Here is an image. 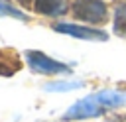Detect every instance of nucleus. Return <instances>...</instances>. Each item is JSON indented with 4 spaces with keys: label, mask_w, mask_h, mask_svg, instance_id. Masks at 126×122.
I'll return each instance as SVG.
<instances>
[{
    "label": "nucleus",
    "mask_w": 126,
    "mask_h": 122,
    "mask_svg": "<svg viewBox=\"0 0 126 122\" xmlns=\"http://www.w3.org/2000/svg\"><path fill=\"white\" fill-rule=\"evenodd\" d=\"M126 102V94L120 91H98L94 94H89L75 104L67 108L63 114V120H87V118H96L104 114L110 108L122 106Z\"/></svg>",
    "instance_id": "nucleus-1"
},
{
    "label": "nucleus",
    "mask_w": 126,
    "mask_h": 122,
    "mask_svg": "<svg viewBox=\"0 0 126 122\" xmlns=\"http://www.w3.org/2000/svg\"><path fill=\"white\" fill-rule=\"evenodd\" d=\"M26 63L30 65L32 71H35L39 75H61V73L71 71L69 65L51 59L43 51H26Z\"/></svg>",
    "instance_id": "nucleus-3"
},
{
    "label": "nucleus",
    "mask_w": 126,
    "mask_h": 122,
    "mask_svg": "<svg viewBox=\"0 0 126 122\" xmlns=\"http://www.w3.org/2000/svg\"><path fill=\"white\" fill-rule=\"evenodd\" d=\"M18 2H22V4H26V6H28V4L32 2V0H18Z\"/></svg>",
    "instance_id": "nucleus-10"
},
{
    "label": "nucleus",
    "mask_w": 126,
    "mask_h": 122,
    "mask_svg": "<svg viewBox=\"0 0 126 122\" xmlns=\"http://www.w3.org/2000/svg\"><path fill=\"white\" fill-rule=\"evenodd\" d=\"M114 28L120 33H126V4L116 8V16H114Z\"/></svg>",
    "instance_id": "nucleus-9"
},
{
    "label": "nucleus",
    "mask_w": 126,
    "mask_h": 122,
    "mask_svg": "<svg viewBox=\"0 0 126 122\" xmlns=\"http://www.w3.org/2000/svg\"><path fill=\"white\" fill-rule=\"evenodd\" d=\"M22 67L20 57L10 49H0V75L2 77H12L14 73H18Z\"/></svg>",
    "instance_id": "nucleus-6"
},
{
    "label": "nucleus",
    "mask_w": 126,
    "mask_h": 122,
    "mask_svg": "<svg viewBox=\"0 0 126 122\" xmlns=\"http://www.w3.org/2000/svg\"><path fill=\"white\" fill-rule=\"evenodd\" d=\"M0 16H10V18H16V20H28L18 8H14L8 0H0Z\"/></svg>",
    "instance_id": "nucleus-8"
},
{
    "label": "nucleus",
    "mask_w": 126,
    "mask_h": 122,
    "mask_svg": "<svg viewBox=\"0 0 126 122\" xmlns=\"http://www.w3.org/2000/svg\"><path fill=\"white\" fill-rule=\"evenodd\" d=\"M33 6L43 16H63L71 8V0H35Z\"/></svg>",
    "instance_id": "nucleus-5"
},
{
    "label": "nucleus",
    "mask_w": 126,
    "mask_h": 122,
    "mask_svg": "<svg viewBox=\"0 0 126 122\" xmlns=\"http://www.w3.org/2000/svg\"><path fill=\"white\" fill-rule=\"evenodd\" d=\"M53 30L59 31V33H67V35H73V37H79V39H89V41H104L108 35L102 31V30H94V28H89V26H79V24H53Z\"/></svg>",
    "instance_id": "nucleus-4"
},
{
    "label": "nucleus",
    "mask_w": 126,
    "mask_h": 122,
    "mask_svg": "<svg viewBox=\"0 0 126 122\" xmlns=\"http://www.w3.org/2000/svg\"><path fill=\"white\" fill-rule=\"evenodd\" d=\"M79 87H83V83H81V81H55V83H49L45 89H47V91H55V92H59V91L79 89Z\"/></svg>",
    "instance_id": "nucleus-7"
},
{
    "label": "nucleus",
    "mask_w": 126,
    "mask_h": 122,
    "mask_svg": "<svg viewBox=\"0 0 126 122\" xmlns=\"http://www.w3.org/2000/svg\"><path fill=\"white\" fill-rule=\"evenodd\" d=\"M71 10L73 16L85 24H102L108 18V10L102 0H75Z\"/></svg>",
    "instance_id": "nucleus-2"
}]
</instances>
